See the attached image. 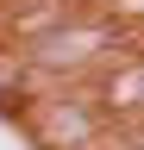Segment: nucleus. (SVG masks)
Here are the masks:
<instances>
[{
    "instance_id": "1",
    "label": "nucleus",
    "mask_w": 144,
    "mask_h": 150,
    "mask_svg": "<svg viewBox=\"0 0 144 150\" xmlns=\"http://www.w3.org/2000/svg\"><path fill=\"white\" fill-rule=\"evenodd\" d=\"M94 50L119 56V50H132V38H119L113 25H75V31H38V38H31V63H44V69H63V63L75 69Z\"/></svg>"
},
{
    "instance_id": "2",
    "label": "nucleus",
    "mask_w": 144,
    "mask_h": 150,
    "mask_svg": "<svg viewBox=\"0 0 144 150\" xmlns=\"http://www.w3.org/2000/svg\"><path fill=\"white\" fill-rule=\"evenodd\" d=\"M100 112L88 100H69V94H57V100H44L38 112V144L44 150H94L100 144Z\"/></svg>"
},
{
    "instance_id": "3",
    "label": "nucleus",
    "mask_w": 144,
    "mask_h": 150,
    "mask_svg": "<svg viewBox=\"0 0 144 150\" xmlns=\"http://www.w3.org/2000/svg\"><path fill=\"white\" fill-rule=\"evenodd\" d=\"M138 94H144V63H138V56L132 50H125V63H119V56H113V69H106L100 75V119H125V131H138Z\"/></svg>"
}]
</instances>
